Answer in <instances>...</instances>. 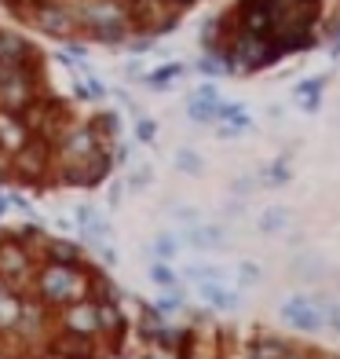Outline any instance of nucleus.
Listing matches in <instances>:
<instances>
[{
	"mask_svg": "<svg viewBox=\"0 0 340 359\" xmlns=\"http://www.w3.org/2000/svg\"><path fill=\"white\" fill-rule=\"evenodd\" d=\"M249 187H253V180H246V176H241V180H234V191H238V194H246Z\"/></svg>",
	"mask_w": 340,
	"mask_h": 359,
	"instance_id": "c03bdc74",
	"label": "nucleus"
},
{
	"mask_svg": "<svg viewBox=\"0 0 340 359\" xmlns=\"http://www.w3.org/2000/svg\"><path fill=\"white\" fill-rule=\"evenodd\" d=\"M22 304H26V293H19V290H8L0 297V341L8 334H15V326L22 319Z\"/></svg>",
	"mask_w": 340,
	"mask_h": 359,
	"instance_id": "f3484780",
	"label": "nucleus"
},
{
	"mask_svg": "<svg viewBox=\"0 0 340 359\" xmlns=\"http://www.w3.org/2000/svg\"><path fill=\"white\" fill-rule=\"evenodd\" d=\"M113 172V158H110V147L92 158H80V161H66V165H55V176H52V187H99L106 184Z\"/></svg>",
	"mask_w": 340,
	"mask_h": 359,
	"instance_id": "423d86ee",
	"label": "nucleus"
},
{
	"mask_svg": "<svg viewBox=\"0 0 340 359\" xmlns=\"http://www.w3.org/2000/svg\"><path fill=\"white\" fill-rule=\"evenodd\" d=\"M136 140H139V143H154V140H157V121H154V118H143V114H139V118H136Z\"/></svg>",
	"mask_w": 340,
	"mask_h": 359,
	"instance_id": "473e14b6",
	"label": "nucleus"
},
{
	"mask_svg": "<svg viewBox=\"0 0 340 359\" xmlns=\"http://www.w3.org/2000/svg\"><path fill=\"white\" fill-rule=\"evenodd\" d=\"M322 312H326V330H333V334L340 337V301L322 304Z\"/></svg>",
	"mask_w": 340,
	"mask_h": 359,
	"instance_id": "4c0bfd02",
	"label": "nucleus"
},
{
	"mask_svg": "<svg viewBox=\"0 0 340 359\" xmlns=\"http://www.w3.org/2000/svg\"><path fill=\"white\" fill-rule=\"evenodd\" d=\"M73 92H77V100H80V103H99V100H106V85H103V81L95 77V74L77 77Z\"/></svg>",
	"mask_w": 340,
	"mask_h": 359,
	"instance_id": "5701e85b",
	"label": "nucleus"
},
{
	"mask_svg": "<svg viewBox=\"0 0 340 359\" xmlns=\"http://www.w3.org/2000/svg\"><path fill=\"white\" fill-rule=\"evenodd\" d=\"M125 191H128V184H121V180H118V184H110V191H106V202H110L113 209H118V205H121V198H125Z\"/></svg>",
	"mask_w": 340,
	"mask_h": 359,
	"instance_id": "ea45409f",
	"label": "nucleus"
},
{
	"mask_svg": "<svg viewBox=\"0 0 340 359\" xmlns=\"http://www.w3.org/2000/svg\"><path fill=\"white\" fill-rule=\"evenodd\" d=\"M198 297L213 308V312H238L241 308L238 290H227L223 283H198Z\"/></svg>",
	"mask_w": 340,
	"mask_h": 359,
	"instance_id": "4468645a",
	"label": "nucleus"
},
{
	"mask_svg": "<svg viewBox=\"0 0 340 359\" xmlns=\"http://www.w3.org/2000/svg\"><path fill=\"white\" fill-rule=\"evenodd\" d=\"M172 161H176V169L187 172V176H201V172H205V161H201V154H198V151H190V147H180Z\"/></svg>",
	"mask_w": 340,
	"mask_h": 359,
	"instance_id": "a878e982",
	"label": "nucleus"
},
{
	"mask_svg": "<svg viewBox=\"0 0 340 359\" xmlns=\"http://www.w3.org/2000/svg\"><path fill=\"white\" fill-rule=\"evenodd\" d=\"M183 242H190L194 250H220L227 242V227H220V224H190L183 231Z\"/></svg>",
	"mask_w": 340,
	"mask_h": 359,
	"instance_id": "dca6fc26",
	"label": "nucleus"
},
{
	"mask_svg": "<svg viewBox=\"0 0 340 359\" xmlns=\"http://www.w3.org/2000/svg\"><path fill=\"white\" fill-rule=\"evenodd\" d=\"M88 250H92L95 257H99L106 268H113V264H118V260H121V257H118V250H113L110 242H95V246H88Z\"/></svg>",
	"mask_w": 340,
	"mask_h": 359,
	"instance_id": "e433bc0d",
	"label": "nucleus"
},
{
	"mask_svg": "<svg viewBox=\"0 0 340 359\" xmlns=\"http://www.w3.org/2000/svg\"><path fill=\"white\" fill-rule=\"evenodd\" d=\"M150 283L157 290H180V275H176V268L169 264V260H150Z\"/></svg>",
	"mask_w": 340,
	"mask_h": 359,
	"instance_id": "393cba45",
	"label": "nucleus"
},
{
	"mask_svg": "<svg viewBox=\"0 0 340 359\" xmlns=\"http://www.w3.org/2000/svg\"><path fill=\"white\" fill-rule=\"evenodd\" d=\"M289 176H293V172H289L285 161H274V165H267V172H264V184L278 187V184H289Z\"/></svg>",
	"mask_w": 340,
	"mask_h": 359,
	"instance_id": "7c9ffc66",
	"label": "nucleus"
},
{
	"mask_svg": "<svg viewBox=\"0 0 340 359\" xmlns=\"http://www.w3.org/2000/svg\"><path fill=\"white\" fill-rule=\"evenodd\" d=\"M183 74H187L183 62H165V67L143 74V85H147L150 92H165V88H172V81H180Z\"/></svg>",
	"mask_w": 340,
	"mask_h": 359,
	"instance_id": "a211bd4d",
	"label": "nucleus"
},
{
	"mask_svg": "<svg viewBox=\"0 0 340 359\" xmlns=\"http://www.w3.org/2000/svg\"><path fill=\"white\" fill-rule=\"evenodd\" d=\"M8 198H11V209L26 213V220H41V217H37V209H34V202H29L22 191H8Z\"/></svg>",
	"mask_w": 340,
	"mask_h": 359,
	"instance_id": "f704fd0d",
	"label": "nucleus"
},
{
	"mask_svg": "<svg viewBox=\"0 0 340 359\" xmlns=\"http://www.w3.org/2000/svg\"><path fill=\"white\" fill-rule=\"evenodd\" d=\"M11 213V198H8V191H0V220H4Z\"/></svg>",
	"mask_w": 340,
	"mask_h": 359,
	"instance_id": "37998d69",
	"label": "nucleus"
},
{
	"mask_svg": "<svg viewBox=\"0 0 340 359\" xmlns=\"http://www.w3.org/2000/svg\"><path fill=\"white\" fill-rule=\"evenodd\" d=\"M88 121H92L95 133L103 136L106 147H113V143L121 140V114H118V110H99V114H92Z\"/></svg>",
	"mask_w": 340,
	"mask_h": 359,
	"instance_id": "6ab92c4d",
	"label": "nucleus"
},
{
	"mask_svg": "<svg viewBox=\"0 0 340 359\" xmlns=\"http://www.w3.org/2000/svg\"><path fill=\"white\" fill-rule=\"evenodd\" d=\"M103 355H110V348L99 337L70 334V330H59V326L52 334V345H48V359H103Z\"/></svg>",
	"mask_w": 340,
	"mask_h": 359,
	"instance_id": "6e6552de",
	"label": "nucleus"
},
{
	"mask_svg": "<svg viewBox=\"0 0 340 359\" xmlns=\"http://www.w3.org/2000/svg\"><path fill=\"white\" fill-rule=\"evenodd\" d=\"M183 279H190V283H223L227 271L220 264H190L183 271Z\"/></svg>",
	"mask_w": 340,
	"mask_h": 359,
	"instance_id": "bb28decb",
	"label": "nucleus"
},
{
	"mask_svg": "<svg viewBox=\"0 0 340 359\" xmlns=\"http://www.w3.org/2000/svg\"><path fill=\"white\" fill-rule=\"evenodd\" d=\"M150 180H154L150 165H136L132 172H128V180H125V184H128V191H143V187L150 184Z\"/></svg>",
	"mask_w": 340,
	"mask_h": 359,
	"instance_id": "72a5a7b5",
	"label": "nucleus"
},
{
	"mask_svg": "<svg viewBox=\"0 0 340 359\" xmlns=\"http://www.w3.org/2000/svg\"><path fill=\"white\" fill-rule=\"evenodd\" d=\"M88 283H92V264H52V260H44V264H37L29 293L52 312H62L66 304L88 297Z\"/></svg>",
	"mask_w": 340,
	"mask_h": 359,
	"instance_id": "f257e3e1",
	"label": "nucleus"
},
{
	"mask_svg": "<svg viewBox=\"0 0 340 359\" xmlns=\"http://www.w3.org/2000/svg\"><path fill=\"white\" fill-rule=\"evenodd\" d=\"M256 227H260V235H278V231H285V227H289V209H282V205L264 209L260 220H256Z\"/></svg>",
	"mask_w": 340,
	"mask_h": 359,
	"instance_id": "b1692460",
	"label": "nucleus"
},
{
	"mask_svg": "<svg viewBox=\"0 0 340 359\" xmlns=\"http://www.w3.org/2000/svg\"><path fill=\"white\" fill-rule=\"evenodd\" d=\"M282 323L293 326L297 334H318V330H326V312H322L318 301L297 293V297H289L282 304Z\"/></svg>",
	"mask_w": 340,
	"mask_h": 359,
	"instance_id": "1a4fd4ad",
	"label": "nucleus"
},
{
	"mask_svg": "<svg viewBox=\"0 0 340 359\" xmlns=\"http://www.w3.org/2000/svg\"><path fill=\"white\" fill-rule=\"evenodd\" d=\"M8 290H11V286H8L4 279H0V297H4V293H8Z\"/></svg>",
	"mask_w": 340,
	"mask_h": 359,
	"instance_id": "49530a36",
	"label": "nucleus"
},
{
	"mask_svg": "<svg viewBox=\"0 0 340 359\" xmlns=\"http://www.w3.org/2000/svg\"><path fill=\"white\" fill-rule=\"evenodd\" d=\"M88 297L92 301H121V286L110 279L103 268L92 264V283H88Z\"/></svg>",
	"mask_w": 340,
	"mask_h": 359,
	"instance_id": "412c9836",
	"label": "nucleus"
},
{
	"mask_svg": "<svg viewBox=\"0 0 340 359\" xmlns=\"http://www.w3.org/2000/svg\"><path fill=\"white\" fill-rule=\"evenodd\" d=\"M260 264H253V260H241L238 264V286H256L260 283Z\"/></svg>",
	"mask_w": 340,
	"mask_h": 359,
	"instance_id": "2f4dec72",
	"label": "nucleus"
},
{
	"mask_svg": "<svg viewBox=\"0 0 340 359\" xmlns=\"http://www.w3.org/2000/svg\"><path fill=\"white\" fill-rule=\"evenodd\" d=\"M154 308H157V312L161 316H176V312H183V290H165V293H161V297L154 301Z\"/></svg>",
	"mask_w": 340,
	"mask_h": 359,
	"instance_id": "c85d7f7f",
	"label": "nucleus"
},
{
	"mask_svg": "<svg viewBox=\"0 0 340 359\" xmlns=\"http://www.w3.org/2000/svg\"><path fill=\"white\" fill-rule=\"evenodd\" d=\"M0 62H8V67H44V55L26 34L0 26Z\"/></svg>",
	"mask_w": 340,
	"mask_h": 359,
	"instance_id": "9d476101",
	"label": "nucleus"
},
{
	"mask_svg": "<svg viewBox=\"0 0 340 359\" xmlns=\"http://www.w3.org/2000/svg\"><path fill=\"white\" fill-rule=\"evenodd\" d=\"M106 151L103 136L92 128V121H70L66 128H62V136L55 140V165H66V161H80V158H92Z\"/></svg>",
	"mask_w": 340,
	"mask_h": 359,
	"instance_id": "0eeeda50",
	"label": "nucleus"
},
{
	"mask_svg": "<svg viewBox=\"0 0 340 359\" xmlns=\"http://www.w3.org/2000/svg\"><path fill=\"white\" fill-rule=\"evenodd\" d=\"M52 176H55V147L48 140L29 136L11 154V184L44 191V187H52Z\"/></svg>",
	"mask_w": 340,
	"mask_h": 359,
	"instance_id": "7ed1b4c3",
	"label": "nucleus"
},
{
	"mask_svg": "<svg viewBox=\"0 0 340 359\" xmlns=\"http://www.w3.org/2000/svg\"><path fill=\"white\" fill-rule=\"evenodd\" d=\"M285 359H318V355H315V352H307V348H300V345H293V348L285 352Z\"/></svg>",
	"mask_w": 340,
	"mask_h": 359,
	"instance_id": "79ce46f5",
	"label": "nucleus"
},
{
	"mask_svg": "<svg viewBox=\"0 0 340 359\" xmlns=\"http://www.w3.org/2000/svg\"><path fill=\"white\" fill-rule=\"evenodd\" d=\"M176 253H180V238H176V235H157L150 242V257L154 260H172Z\"/></svg>",
	"mask_w": 340,
	"mask_h": 359,
	"instance_id": "cd10ccee",
	"label": "nucleus"
},
{
	"mask_svg": "<svg viewBox=\"0 0 340 359\" xmlns=\"http://www.w3.org/2000/svg\"><path fill=\"white\" fill-rule=\"evenodd\" d=\"M44 260H52V264H88V257H85V246L66 235H48L44 242V250H41V264Z\"/></svg>",
	"mask_w": 340,
	"mask_h": 359,
	"instance_id": "ddd939ff",
	"label": "nucleus"
},
{
	"mask_svg": "<svg viewBox=\"0 0 340 359\" xmlns=\"http://www.w3.org/2000/svg\"><path fill=\"white\" fill-rule=\"evenodd\" d=\"M293 348V341H285L278 334H256L246 348V359H285V352Z\"/></svg>",
	"mask_w": 340,
	"mask_h": 359,
	"instance_id": "2eb2a0df",
	"label": "nucleus"
},
{
	"mask_svg": "<svg viewBox=\"0 0 340 359\" xmlns=\"http://www.w3.org/2000/svg\"><path fill=\"white\" fill-rule=\"evenodd\" d=\"M55 326L70 334H85V337H99V304L92 297L66 304L62 312H55Z\"/></svg>",
	"mask_w": 340,
	"mask_h": 359,
	"instance_id": "9b49d317",
	"label": "nucleus"
},
{
	"mask_svg": "<svg viewBox=\"0 0 340 359\" xmlns=\"http://www.w3.org/2000/svg\"><path fill=\"white\" fill-rule=\"evenodd\" d=\"M11 15H19V19H26V11L29 8H37V4H44V0H0Z\"/></svg>",
	"mask_w": 340,
	"mask_h": 359,
	"instance_id": "58836bf2",
	"label": "nucleus"
},
{
	"mask_svg": "<svg viewBox=\"0 0 340 359\" xmlns=\"http://www.w3.org/2000/svg\"><path fill=\"white\" fill-rule=\"evenodd\" d=\"M15 67H8V62H0V85H4V81H8V74H11Z\"/></svg>",
	"mask_w": 340,
	"mask_h": 359,
	"instance_id": "a18cd8bd",
	"label": "nucleus"
},
{
	"mask_svg": "<svg viewBox=\"0 0 340 359\" xmlns=\"http://www.w3.org/2000/svg\"><path fill=\"white\" fill-rule=\"evenodd\" d=\"M154 41L157 37H150V34H132V37H128V52H132V55H147L150 52V48H154Z\"/></svg>",
	"mask_w": 340,
	"mask_h": 359,
	"instance_id": "c9c22d12",
	"label": "nucleus"
},
{
	"mask_svg": "<svg viewBox=\"0 0 340 359\" xmlns=\"http://www.w3.org/2000/svg\"><path fill=\"white\" fill-rule=\"evenodd\" d=\"M95 304H99V341L113 355V352H121L125 337H128V316H125L121 301H95Z\"/></svg>",
	"mask_w": 340,
	"mask_h": 359,
	"instance_id": "f8f14e48",
	"label": "nucleus"
},
{
	"mask_svg": "<svg viewBox=\"0 0 340 359\" xmlns=\"http://www.w3.org/2000/svg\"><path fill=\"white\" fill-rule=\"evenodd\" d=\"M37 264L41 260L34 257V250L22 246L11 231H0V279H4L11 290L29 293V283H34V275H37Z\"/></svg>",
	"mask_w": 340,
	"mask_h": 359,
	"instance_id": "20e7f679",
	"label": "nucleus"
},
{
	"mask_svg": "<svg viewBox=\"0 0 340 359\" xmlns=\"http://www.w3.org/2000/svg\"><path fill=\"white\" fill-rule=\"evenodd\" d=\"M194 95H198V100H220V92H216V85H198V92H194Z\"/></svg>",
	"mask_w": 340,
	"mask_h": 359,
	"instance_id": "a19ab883",
	"label": "nucleus"
},
{
	"mask_svg": "<svg viewBox=\"0 0 340 359\" xmlns=\"http://www.w3.org/2000/svg\"><path fill=\"white\" fill-rule=\"evenodd\" d=\"M216 107H220V100L213 103V100H198V95H190V100H187V118L194 125H216Z\"/></svg>",
	"mask_w": 340,
	"mask_h": 359,
	"instance_id": "4be33fe9",
	"label": "nucleus"
},
{
	"mask_svg": "<svg viewBox=\"0 0 340 359\" xmlns=\"http://www.w3.org/2000/svg\"><path fill=\"white\" fill-rule=\"evenodd\" d=\"M26 22L44 37H55V41H73L80 34V22H77V11L70 0H44V4L29 8L26 11Z\"/></svg>",
	"mask_w": 340,
	"mask_h": 359,
	"instance_id": "39448f33",
	"label": "nucleus"
},
{
	"mask_svg": "<svg viewBox=\"0 0 340 359\" xmlns=\"http://www.w3.org/2000/svg\"><path fill=\"white\" fill-rule=\"evenodd\" d=\"M0 355H4V341H0Z\"/></svg>",
	"mask_w": 340,
	"mask_h": 359,
	"instance_id": "de8ad7c7",
	"label": "nucleus"
},
{
	"mask_svg": "<svg viewBox=\"0 0 340 359\" xmlns=\"http://www.w3.org/2000/svg\"><path fill=\"white\" fill-rule=\"evenodd\" d=\"M322 92H326V77H307V81H300V85L293 88V95L300 100V107L307 114H315L322 107Z\"/></svg>",
	"mask_w": 340,
	"mask_h": 359,
	"instance_id": "aec40b11",
	"label": "nucleus"
},
{
	"mask_svg": "<svg viewBox=\"0 0 340 359\" xmlns=\"http://www.w3.org/2000/svg\"><path fill=\"white\" fill-rule=\"evenodd\" d=\"M198 74H205V77H223V74H227V67H223V59H220V55L205 52V55L198 59Z\"/></svg>",
	"mask_w": 340,
	"mask_h": 359,
	"instance_id": "c756f323",
	"label": "nucleus"
},
{
	"mask_svg": "<svg viewBox=\"0 0 340 359\" xmlns=\"http://www.w3.org/2000/svg\"><path fill=\"white\" fill-rule=\"evenodd\" d=\"M80 37L95 44L125 48L132 37V19H128V0H77L73 4Z\"/></svg>",
	"mask_w": 340,
	"mask_h": 359,
	"instance_id": "f03ea898",
	"label": "nucleus"
}]
</instances>
